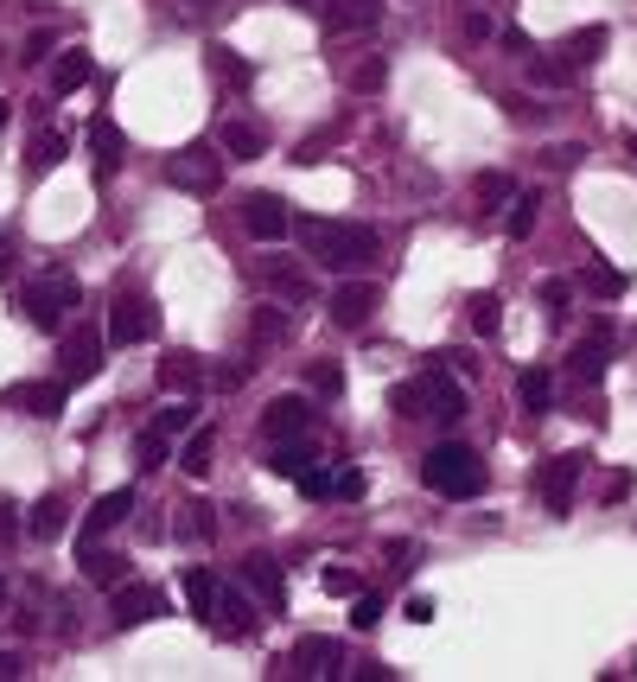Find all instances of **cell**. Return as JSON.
Instances as JSON below:
<instances>
[{
  "instance_id": "20",
  "label": "cell",
  "mask_w": 637,
  "mask_h": 682,
  "mask_svg": "<svg viewBox=\"0 0 637 682\" xmlns=\"http://www.w3.org/2000/svg\"><path fill=\"white\" fill-rule=\"evenodd\" d=\"M64 517H71V510H64V497L45 492L33 504V517H26V536H33V542H58V536H64Z\"/></svg>"
},
{
  "instance_id": "22",
  "label": "cell",
  "mask_w": 637,
  "mask_h": 682,
  "mask_svg": "<svg viewBox=\"0 0 637 682\" xmlns=\"http://www.w3.org/2000/svg\"><path fill=\"white\" fill-rule=\"evenodd\" d=\"M517 402H523L529 415H548V409H555V377H548L542 364H529L523 377H517Z\"/></svg>"
},
{
  "instance_id": "53",
  "label": "cell",
  "mask_w": 637,
  "mask_h": 682,
  "mask_svg": "<svg viewBox=\"0 0 637 682\" xmlns=\"http://www.w3.org/2000/svg\"><path fill=\"white\" fill-rule=\"evenodd\" d=\"M7 268H13V236L0 230V274H7Z\"/></svg>"
},
{
  "instance_id": "38",
  "label": "cell",
  "mask_w": 637,
  "mask_h": 682,
  "mask_svg": "<svg viewBox=\"0 0 637 682\" xmlns=\"http://www.w3.org/2000/svg\"><path fill=\"white\" fill-rule=\"evenodd\" d=\"M504 211H510V217H504V230H510V236L523 243L529 230H535V191H517V198H510Z\"/></svg>"
},
{
  "instance_id": "31",
  "label": "cell",
  "mask_w": 637,
  "mask_h": 682,
  "mask_svg": "<svg viewBox=\"0 0 637 682\" xmlns=\"http://www.w3.org/2000/svg\"><path fill=\"white\" fill-rule=\"evenodd\" d=\"M217 568H186V600H191V612L198 619H211V607H217Z\"/></svg>"
},
{
  "instance_id": "48",
  "label": "cell",
  "mask_w": 637,
  "mask_h": 682,
  "mask_svg": "<svg viewBox=\"0 0 637 682\" xmlns=\"http://www.w3.org/2000/svg\"><path fill=\"white\" fill-rule=\"evenodd\" d=\"M542 160H548V166H580V160H587V148H580V141L567 148V141H562V148H548Z\"/></svg>"
},
{
  "instance_id": "41",
  "label": "cell",
  "mask_w": 637,
  "mask_h": 682,
  "mask_svg": "<svg viewBox=\"0 0 637 682\" xmlns=\"http://www.w3.org/2000/svg\"><path fill=\"white\" fill-rule=\"evenodd\" d=\"M479 198L497 211V204H510V198H517V179H510V173H479Z\"/></svg>"
},
{
  "instance_id": "16",
  "label": "cell",
  "mask_w": 637,
  "mask_h": 682,
  "mask_svg": "<svg viewBox=\"0 0 637 682\" xmlns=\"http://www.w3.org/2000/svg\"><path fill=\"white\" fill-rule=\"evenodd\" d=\"M294 434H312V402L306 396H274L262 409V440H294Z\"/></svg>"
},
{
  "instance_id": "5",
  "label": "cell",
  "mask_w": 637,
  "mask_h": 682,
  "mask_svg": "<svg viewBox=\"0 0 637 682\" xmlns=\"http://www.w3.org/2000/svg\"><path fill=\"white\" fill-rule=\"evenodd\" d=\"M217 179H224V166H217V153L211 148H179L173 160H166V186L191 191V198H211Z\"/></svg>"
},
{
  "instance_id": "9",
  "label": "cell",
  "mask_w": 637,
  "mask_h": 682,
  "mask_svg": "<svg viewBox=\"0 0 637 682\" xmlns=\"http://www.w3.org/2000/svg\"><path fill=\"white\" fill-rule=\"evenodd\" d=\"M580 472H587V454H555L548 466H542V504H548L555 517H567V510H574Z\"/></svg>"
},
{
  "instance_id": "28",
  "label": "cell",
  "mask_w": 637,
  "mask_h": 682,
  "mask_svg": "<svg viewBox=\"0 0 637 682\" xmlns=\"http://www.w3.org/2000/svg\"><path fill=\"white\" fill-rule=\"evenodd\" d=\"M217 148H224L229 160H262V134H256L249 121H224V128H217Z\"/></svg>"
},
{
  "instance_id": "60",
  "label": "cell",
  "mask_w": 637,
  "mask_h": 682,
  "mask_svg": "<svg viewBox=\"0 0 637 682\" xmlns=\"http://www.w3.org/2000/svg\"><path fill=\"white\" fill-rule=\"evenodd\" d=\"M204 7H217V0H204Z\"/></svg>"
},
{
  "instance_id": "19",
  "label": "cell",
  "mask_w": 637,
  "mask_h": 682,
  "mask_svg": "<svg viewBox=\"0 0 637 682\" xmlns=\"http://www.w3.org/2000/svg\"><path fill=\"white\" fill-rule=\"evenodd\" d=\"M90 153H96V179H115L121 173V153H128V134L115 128L109 115L90 121Z\"/></svg>"
},
{
  "instance_id": "23",
  "label": "cell",
  "mask_w": 637,
  "mask_h": 682,
  "mask_svg": "<svg viewBox=\"0 0 637 682\" xmlns=\"http://www.w3.org/2000/svg\"><path fill=\"white\" fill-rule=\"evenodd\" d=\"M268 466L281 472V479H300L306 466H312V440L294 434V440H268Z\"/></svg>"
},
{
  "instance_id": "35",
  "label": "cell",
  "mask_w": 637,
  "mask_h": 682,
  "mask_svg": "<svg viewBox=\"0 0 637 682\" xmlns=\"http://www.w3.org/2000/svg\"><path fill=\"white\" fill-rule=\"evenodd\" d=\"M153 427H160V434H173V440H179V434H191V427H198V409H191L186 396H173V402H166V409H160V415H153Z\"/></svg>"
},
{
  "instance_id": "51",
  "label": "cell",
  "mask_w": 637,
  "mask_h": 682,
  "mask_svg": "<svg viewBox=\"0 0 637 682\" xmlns=\"http://www.w3.org/2000/svg\"><path fill=\"white\" fill-rule=\"evenodd\" d=\"M402 612H409L414 625H427V619H434V600H427V593H414V600H409Z\"/></svg>"
},
{
  "instance_id": "18",
  "label": "cell",
  "mask_w": 637,
  "mask_h": 682,
  "mask_svg": "<svg viewBox=\"0 0 637 682\" xmlns=\"http://www.w3.org/2000/svg\"><path fill=\"white\" fill-rule=\"evenodd\" d=\"M211 625H217L224 638H249V632H256V600L224 580V587H217V607H211Z\"/></svg>"
},
{
  "instance_id": "1",
  "label": "cell",
  "mask_w": 637,
  "mask_h": 682,
  "mask_svg": "<svg viewBox=\"0 0 637 682\" xmlns=\"http://www.w3.org/2000/svg\"><path fill=\"white\" fill-rule=\"evenodd\" d=\"M306 256L332 274H364V268L382 256V236L370 224H351V217H306L300 224Z\"/></svg>"
},
{
  "instance_id": "6",
  "label": "cell",
  "mask_w": 637,
  "mask_h": 682,
  "mask_svg": "<svg viewBox=\"0 0 637 682\" xmlns=\"http://www.w3.org/2000/svg\"><path fill=\"white\" fill-rule=\"evenodd\" d=\"M414 389H421V415H427V421H440V427L465 421V389L447 377V364L421 371V377H414Z\"/></svg>"
},
{
  "instance_id": "15",
  "label": "cell",
  "mask_w": 637,
  "mask_h": 682,
  "mask_svg": "<svg viewBox=\"0 0 637 682\" xmlns=\"http://www.w3.org/2000/svg\"><path fill=\"white\" fill-rule=\"evenodd\" d=\"M256 281H262L268 294H281V301H312V274H306L300 262H287V256H262L256 262Z\"/></svg>"
},
{
  "instance_id": "47",
  "label": "cell",
  "mask_w": 637,
  "mask_h": 682,
  "mask_svg": "<svg viewBox=\"0 0 637 682\" xmlns=\"http://www.w3.org/2000/svg\"><path fill=\"white\" fill-rule=\"evenodd\" d=\"M326 593H344V600H351V593H357V574H351V568H326Z\"/></svg>"
},
{
  "instance_id": "27",
  "label": "cell",
  "mask_w": 637,
  "mask_h": 682,
  "mask_svg": "<svg viewBox=\"0 0 637 682\" xmlns=\"http://www.w3.org/2000/svg\"><path fill=\"white\" fill-rule=\"evenodd\" d=\"M153 383L173 389V396H191V389H198V357H191V351H173V357L153 371Z\"/></svg>"
},
{
  "instance_id": "29",
  "label": "cell",
  "mask_w": 637,
  "mask_h": 682,
  "mask_svg": "<svg viewBox=\"0 0 637 682\" xmlns=\"http://www.w3.org/2000/svg\"><path fill=\"white\" fill-rule=\"evenodd\" d=\"M76 562H83V574H90L96 587H121V580H128V555H103V549H83Z\"/></svg>"
},
{
  "instance_id": "59",
  "label": "cell",
  "mask_w": 637,
  "mask_h": 682,
  "mask_svg": "<svg viewBox=\"0 0 637 682\" xmlns=\"http://www.w3.org/2000/svg\"><path fill=\"white\" fill-rule=\"evenodd\" d=\"M632 153H637V134H632Z\"/></svg>"
},
{
  "instance_id": "37",
  "label": "cell",
  "mask_w": 637,
  "mask_h": 682,
  "mask_svg": "<svg viewBox=\"0 0 637 682\" xmlns=\"http://www.w3.org/2000/svg\"><path fill=\"white\" fill-rule=\"evenodd\" d=\"M306 389L332 402V396H344V371H338V364H326V357H319V364H306Z\"/></svg>"
},
{
  "instance_id": "17",
  "label": "cell",
  "mask_w": 637,
  "mask_h": 682,
  "mask_svg": "<svg viewBox=\"0 0 637 682\" xmlns=\"http://www.w3.org/2000/svg\"><path fill=\"white\" fill-rule=\"evenodd\" d=\"M64 396H71V383H20V389H7V409H26L38 421H64Z\"/></svg>"
},
{
  "instance_id": "43",
  "label": "cell",
  "mask_w": 637,
  "mask_h": 682,
  "mask_svg": "<svg viewBox=\"0 0 637 682\" xmlns=\"http://www.w3.org/2000/svg\"><path fill=\"white\" fill-rule=\"evenodd\" d=\"M249 332H256V344H281V339H287V319H281V306H262Z\"/></svg>"
},
{
  "instance_id": "42",
  "label": "cell",
  "mask_w": 637,
  "mask_h": 682,
  "mask_svg": "<svg viewBox=\"0 0 637 682\" xmlns=\"http://www.w3.org/2000/svg\"><path fill=\"white\" fill-rule=\"evenodd\" d=\"M294 485H300L306 497H338V472H326V466L312 459V466H306V472L294 479Z\"/></svg>"
},
{
  "instance_id": "50",
  "label": "cell",
  "mask_w": 637,
  "mask_h": 682,
  "mask_svg": "<svg viewBox=\"0 0 637 682\" xmlns=\"http://www.w3.org/2000/svg\"><path fill=\"white\" fill-rule=\"evenodd\" d=\"M338 497H364V472H357V466L338 472Z\"/></svg>"
},
{
  "instance_id": "58",
  "label": "cell",
  "mask_w": 637,
  "mask_h": 682,
  "mask_svg": "<svg viewBox=\"0 0 637 682\" xmlns=\"http://www.w3.org/2000/svg\"><path fill=\"white\" fill-rule=\"evenodd\" d=\"M465 7H485V0H465Z\"/></svg>"
},
{
  "instance_id": "26",
  "label": "cell",
  "mask_w": 637,
  "mask_h": 682,
  "mask_svg": "<svg viewBox=\"0 0 637 682\" xmlns=\"http://www.w3.org/2000/svg\"><path fill=\"white\" fill-rule=\"evenodd\" d=\"M211 77H217L224 90H236V96H243V90L256 83V71H249V58H243V51H229V45H217V51H211Z\"/></svg>"
},
{
  "instance_id": "34",
  "label": "cell",
  "mask_w": 637,
  "mask_h": 682,
  "mask_svg": "<svg viewBox=\"0 0 637 682\" xmlns=\"http://www.w3.org/2000/svg\"><path fill=\"white\" fill-rule=\"evenodd\" d=\"M64 148H71V141H64L58 128H38V134H33V148H26V166H33V173H51V166L64 160Z\"/></svg>"
},
{
  "instance_id": "54",
  "label": "cell",
  "mask_w": 637,
  "mask_h": 682,
  "mask_svg": "<svg viewBox=\"0 0 637 682\" xmlns=\"http://www.w3.org/2000/svg\"><path fill=\"white\" fill-rule=\"evenodd\" d=\"M7 677H20V657H7V650H0V682Z\"/></svg>"
},
{
  "instance_id": "3",
  "label": "cell",
  "mask_w": 637,
  "mask_h": 682,
  "mask_svg": "<svg viewBox=\"0 0 637 682\" xmlns=\"http://www.w3.org/2000/svg\"><path fill=\"white\" fill-rule=\"evenodd\" d=\"M76 301H83V281H76L71 268L33 274V281H26V294H20L26 319H33V326H45V332H58V326H64V313H71Z\"/></svg>"
},
{
  "instance_id": "21",
  "label": "cell",
  "mask_w": 637,
  "mask_h": 682,
  "mask_svg": "<svg viewBox=\"0 0 637 682\" xmlns=\"http://www.w3.org/2000/svg\"><path fill=\"white\" fill-rule=\"evenodd\" d=\"M294 670H300V677H332L338 638H300V645H294Z\"/></svg>"
},
{
  "instance_id": "39",
  "label": "cell",
  "mask_w": 637,
  "mask_h": 682,
  "mask_svg": "<svg viewBox=\"0 0 637 682\" xmlns=\"http://www.w3.org/2000/svg\"><path fill=\"white\" fill-rule=\"evenodd\" d=\"M344 83H351L357 96H370V90H382V83H389V64H382V58H364V64H351V77H344Z\"/></svg>"
},
{
  "instance_id": "36",
  "label": "cell",
  "mask_w": 637,
  "mask_h": 682,
  "mask_svg": "<svg viewBox=\"0 0 637 682\" xmlns=\"http://www.w3.org/2000/svg\"><path fill=\"white\" fill-rule=\"evenodd\" d=\"M580 281H587V294H600V301H618V294H625V268L593 262L587 274H580Z\"/></svg>"
},
{
  "instance_id": "45",
  "label": "cell",
  "mask_w": 637,
  "mask_h": 682,
  "mask_svg": "<svg viewBox=\"0 0 637 682\" xmlns=\"http://www.w3.org/2000/svg\"><path fill=\"white\" fill-rule=\"evenodd\" d=\"M376 619H382V600H376V593H351V625H357V632H370Z\"/></svg>"
},
{
  "instance_id": "13",
  "label": "cell",
  "mask_w": 637,
  "mask_h": 682,
  "mask_svg": "<svg viewBox=\"0 0 637 682\" xmlns=\"http://www.w3.org/2000/svg\"><path fill=\"white\" fill-rule=\"evenodd\" d=\"M128 510H134V492H128V485L96 497V504H90V517H83V530H76V555H83V549H96V542H103V536L128 517Z\"/></svg>"
},
{
  "instance_id": "11",
  "label": "cell",
  "mask_w": 637,
  "mask_h": 682,
  "mask_svg": "<svg viewBox=\"0 0 637 682\" xmlns=\"http://www.w3.org/2000/svg\"><path fill=\"white\" fill-rule=\"evenodd\" d=\"M376 301H382V294H376V281H364V274H351V281L338 287L332 301H326V313H332V326H344V332H357V326H364V319L376 313Z\"/></svg>"
},
{
  "instance_id": "56",
  "label": "cell",
  "mask_w": 637,
  "mask_h": 682,
  "mask_svg": "<svg viewBox=\"0 0 637 682\" xmlns=\"http://www.w3.org/2000/svg\"><path fill=\"white\" fill-rule=\"evenodd\" d=\"M0 607H7V580H0Z\"/></svg>"
},
{
  "instance_id": "49",
  "label": "cell",
  "mask_w": 637,
  "mask_h": 682,
  "mask_svg": "<svg viewBox=\"0 0 637 682\" xmlns=\"http://www.w3.org/2000/svg\"><path fill=\"white\" fill-rule=\"evenodd\" d=\"M542 306L562 319V313H567V281H548V287H542Z\"/></svg>"
},
{
  "instance_id": "52",
  "label": "cell",
  "mask_w": 637,
  "mask_h": 682,
  "mask_svg": "<svg viewBox=\"0 0 637 682\" xmlns=\"http://www.w3.org/2000/svg\"><path fill=\"white\" fill-rule=\"evenodd\" d=\"M465 33H472V38H491V20H485V13H479V7L465 13Z\"/></svg>"
},
{
  "instance_id": "7",
  "label": "cell",
  "mask_w": 637,
  "mask_h": 682,
  "mask_svg": "<svg viewBox=\"0 0 637 682\" xmlns=\"http://www.w3.org/2000/svg\"><path fill=\"white\" fill-rule=\"evenodd\" d=\"M153 332H160V313H153V294H121L109 313V344L121 351V344H148Z\"/></svg>"
},
{
  "instance_id": "14",
  "label": "cell",
  "mask_w": 637,
  "mask_h": 682,
  "mask_svg": "<svg viewBox=\"0 0 637 682\" xmlns=\"http://www.w3.org/2000/svg\"><path fill=\"white\" fill-rule=\"evenodd\" d=\"M605 364H612V326H593V339H580L567 351V377L580 383V389H593L605 377Z\"/></svg>"
},
{
  "instance_id": "24",
  "label": "cell",
  "mask_w": 637,
  "mask_h": 682,
  "mask_svg": "<svg viewBox=\"0 0 637 682\" xmlns=\"http://www.w3.org/2000/svg\"><path fill=\"white\" fill-rule=\"evenodd\" d=\"M90 71H96V64H90V51H83V45H71V51L51 64V90H58V96H71V90H83V83H90Z\"/></svg>"
},
{
  "instance_id": "46",
  "label": "cell",
  "mask_w": 637,
  "mask_h": 682,
  "mask_svg": "<svg viewBox=\"0 0 637 682\" xmlns=\"http://www.w3.org/2000/svg\"><path fill=\"white\" fill-rule=\"evenodd\" d=\"M529 77H535L542 90H562V83H567L574 71H567V64H555V58H535V64H529Z\"/></svg>"
},
{
  "instance_id": "4",
  "label": "cell",
  "mask_w": 637,
  "mask_h": 682,
  "mask_svg": "<svg viewBox=\"0 0 637 682\" xmlns=\"http://www.w3.org/2000/svg\"><path fill=\"white\" fill-rule=\"evenodd\" d=\"M103 344H109V332H96V326H71V339H64V351H58V383H90L103 377Z\"/></svg>"
},
{
  "instance_id": "30",
  "label": "cell",
  "mask_w": 637,
  "mask_h": 682,
  "mask_svg": "<svg viewBox=\"0 0 637 682\" xmlns=\"http://www.w3.org/2000/svg\"><path fill=\"white\" fill-rule=\"evenodd\" d=\"M465 326H472L479 339H497V326H504V301H497V294H472V301H465Z\"/></svg>"
},
{
  "instance_id": "40",
  "label": "cell",
  "mask_w": 637,
  "mask_h": 682,
  "mask_svg": "<svg viewBox=\"0 0 637 682\" xmlns=\"http://www.w3.org/2000/svg\"><path fill=\"white\" fill-rule=\"evenodd\" d=\"M134 459H141V466H166V459H173V434H160V427H148V434L134 440Z\"/></svg>"
},
{
  "instance_id": "32",
  "label": "cell",
  "mask_w": 637,
  "mask_h": 682,
  "mask_svg": "<svg viewBox=\"0 0 637 682\" xmlns=\"http://www.w3.org/2000/svg\"><path fill=\"white\" fill-rule=\"evenodd\" d=\"M211 454H217V427H191L186 454H179V466H186L191 479H204L211 472Z\"/></svg>"
},
{
  "instance_id": "10",
  "label": "cell",
  "mask_w": 637,
  "mask_h": 682,
  "mask_svg": "<svg viewBox=\"0 0 637 682\" xmlns=\"http://www.w3.org/2000/svg\"><path fill=\"white\" fill-rule=\"evenodd\" d=\"M243 230H249L256 243H281V236H294V217H287V204H281L274 191H249V198H243Z\"/></svg>"
},
{
  "instance_id": "55",
  "label": "cell",
  "mask_w": 637,
  "mask_h": 682,
  "mask_svg": "<svg viewBox=\"0 0 637 682\" xmlns=\"http://www.w3.org/2000/svg\"><path fill=\"white\" fill-rule=\"evenodd\" d=\"M7 121H13V103H7V96H0V128H7Z\"/></svg>"
},
{
  "instance_id": "25",
  "label": "cell",
  "mask_w": 637,
  "mask_h": 682,
  "mask_svg": "<svg viewBox=\"0 0 637 682\" xmlns=\"http://www.w3.org/2000/svg\"><path fill=\"white\" fill-rule=\"evenodd\" d=\"M243 580L262 593L268 607H281V562H274V555H262V549H256V555L243 562Z\"/></svg>"
},
{
  "instance_id": "12",
  "label": "cell",
  "mask_w": 637,
  "mask_h": 682,
  "mask_svg": "<svg viewBox=\"0 0 637 682\" xmlns=\"http://www.w3.org/2000/svg\"><path fill=\"white\" fill-rule=\"evenodd\" d=\"M376 20H382V7H376V0H326V7H319V33H326V38L370 33Z\"/></svg>"
},
{
  "instance_id": "44",
  "label": "cell",
  "mask_w": 637,
  "mask_h": 682,
  "mask_svg": "<svg viewBox=\"0 0 637 682\" xmlns=\"http://www.w3.org/2000/svg\"><path fill=\"white\" fill-rule=\"evenodd\" d=\"M51 45H58V33H51V26L26 33V45H20V64H38V58H51Z\"/></svg>"
},
{
  "instance_id": "57",
  "label": "cell",
  "mask_w": 637,
  "mask_h": 682,
  "mask_svg": "<svg viewBox=\"0 0 637 682\" xmlns=\"http://www.w3.org/2000/svg\"><path fill=\"white\" fill-rule=\"evenodd\" d=\"M294 7H312V0H294ZM312 13H319V7H312Z\"/></svg>"
},
{
  "instance_id": "2",
  "label": "cell",
  "mask_w": 637,
  "mask_h": 682,
  "mask_svg": "<svg viewBox=\"0 0 637 682\" xmlns=\"http://www.w3.org/2000/svg\"><path fill=\"white\" fill-rule=\"evenodd\" d=\"M421 485L440 492V497H452V504H465V497L485 492V459L472 454L465 440H440L434 454L421 459Z\"/></svg>"
},
{
  "instance_id": "33",
  "label": "cell",
  "mask_w": 637,
  "mask_h": 682,
  "mask_svg": "<svg viewBox=\"0 0 637 682\" xmlns=\"http://www.w3.org/2000/svg\"><path fill=\"white\" fill-rule=\"evenodd\" d=\"M600 51H605V26H587V33H574V38H567V45H562L567 71H587V64H593Z\"/></svg>"
},
{
  "instance_id": "8",
  "label": "cell",
  "mask_w": 637,
  "mask_h": 682,
  "mask_svg": "<svg viewBox=\"0 0 637 682\" xmlns=\"http://www.w3.org/2000/svg\"><path fill=\"white\" fill-rule=\"evenodd\" d=\"M160 612H166V587H153V580H121V587H109L115 625H148Z\"/></svg>"
}]
</instances>
